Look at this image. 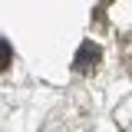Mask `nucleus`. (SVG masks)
<instances>
[{"instance_id": "nucleus-2", "label": "nucleus", "mask_w": 132, "mask_h": 132, "mask_svg": "<svg viewBox=\"0 0 132 132\" xmlns=\"http://www.w3.org/2000/svg\"><path fill=\"white\" fill-rule=\"evenodd\" d=\"M10 63H13V50H10V43H7V40H0V73H3Z\"/></svg>"}, {"instance_id": "nucleus-1", "label": "nucleus", "mask_w": 132, "mask_h": 132, "mask_svg": "<svg viewBox=\"0 0 132 132\" xmlns=\"http://www.w3.org/2000/svg\"><path fill=\"white\" fill-rule=\"evenodd\" d=\"M99 60H102V50H99V43L86 40V43L76 50V56H73V66H76L79 73H93V69L99 66Z\"/></svg>"}]
</instances>
